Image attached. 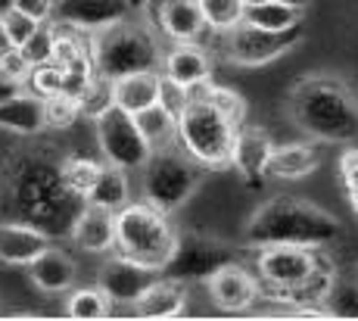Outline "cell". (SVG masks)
Segmentation results:
<instances>
[{
    "mask_svg": "<svg viewBox=\"0 0 358 321\" xmlns=\"http://www.w3.org/2000/svg\"><path fill=\"white\" fill-rule=\"evenodd\" d=\"M287 113L306 138L318 143L358 141V91L343 75H302L287 94Z\"/></svg>",
    "mask_w": 358,
    "mask_h": 321,
    "instance_id": "obj_1",
    "label": "cell"
},
{
    "mask_svg": "<svg viewBox=\"0 0 358 321\" xmlns=\"http://www.w3.org/2000/svg\"><path fill=\"white\" fill-rule=\"evenodd\" d=\"M6 197L16 222H29L50 237L69 234L81 209V200L69 194L59 178V159H47L44 153H29L13 162L6 172Z\"/></svg>",
    "mask_w": 358,
    "mask_h": 321,
    "instance_id": "obj_2",
    "label": "cell"
},
{
    "mask_svg": "<svg viewBox=\"0 0 358 321\" xmlns=\"http://www.w3.org/2000/svg\"><path fill=\"white\" fill-rule=\"evenodd\" d=\"M346 234L343 222L327 209L315 206L299 197H274L262 203L243 228L246 243L268 247V243H293V247L327 250Z\"/></svg>",
    "mask_w": 358,
    "mask_h": 321,
    "instance_id": "obj_3",
    "label": "cell"
},
{
    "mask_svg": "<svg viewBox=\"0 0 358 321\" xmlns=\"http://www.w3.org/2000/svg\"><path fill=\"white\" fill-rule=\"evenodd\" d=\"M91 63L94 72L115 81L131 72L159 69L162 63V41L159 31L141 19H119L106 29L91 35Z\"/></svg>",
    "mask_w": 358,
    "mask_h": 321,
    "instance_id": "obj_4",
    "label": "cell"
},
{
    "mask_svg": "<svg viewBox=\"0 0 358 321\" xmlns=\"http://www.w3.org/2000/svg\"><path fill=\"white\" fill-rule=\"evenodd\" d=\"M237 131V122L196 91H190V104L178 113V147L206 172L231 169Z\"/></svg>",
    "mask_w": 358,
    "mask_h": 321,
    "instance_id": "obj_5",
    "label": "cell"
},
{
    "mask_svg": "<svg viewBox=\"0 0 358 321\" xmlns=\"http://www.w3.org/2000/svg\"><path fill=\"white\" fill-rule=\"evenodd\" d=\"M178 247V228L171 215L159 213L147 200H131L115 213V243L113 252L143 265L150 271H165Z\"/></svg>",
    "mask_w": 358,
    "mask_h": 321,
    "instance_id": "obj_6",
    "label": "cell"
},
{
    "mask_svg": "<svg viewBox=\"0 0 358 321\" xmlns=\"http://www.w3.org/2000/svg\"><path fill=\"white\" fill-rule=\"evenodd\" d=\"M203 175L206 169H199L178 143L169 150H156L141 166V200L171 215L187 206V200L203 184Z\"/></svg>",
    "mask_w": 358,
    "mask_h": 321,
    "instance_id": "obj_7",
    "label": "cell"
},
{
    "mask_svg": "<svg viewBox=\"0 0 358 321\" xmlns=\"http://www.w3.org/2000/svg\"><path fill=\"white\" fill-rule=\"evenodd\" d=\"M302 35H306V22L284 29V31H268V29H256V25L240 22L218 38H222V57L231 66L252 69V66H268L274 59L287 57L293 47H299Z\"/></svg>",
    "mask_w": 358,
    "mask_h": 321,
    "instance_id": "obj_8",
    "label": "cell"
},
{
    "mask_svg": "<svg viewBox=\"0 0 358 321\" xmlns=\"http://www.w3.org/2000/svg\"><path fill=\"white\" fill-rule=\"evenodd\" d=\"M94 128H97V147L103 162L109 166L128 169V172H141V166L150 159L153 150L147 147L141 128H137L134 115L125 113L119 106H109L94 119Z\"/></svg>",
    "mask_w": 358,
    "mask_h": 321,
    "instance_id": "obj_9",
    "label": "cell"
},
{
    "mask_svg": "<svg viewBox=\"0 0 358 321\" xmlns=\"http://www.w3.org/2000/svg\"><path fill=\"white\" fill-rule=\"evenodd\" d=\"M228 262H240V250L218 241L203 231H178V247L171 252L162 275L181 278V281H206L212 271Z\"/></svg>",
    "mask_w": 358,
    "mask_h": 321,
    "instance_id": "obj_10",
    "label": "cell"
},
{
    "mask_svg": "<svg viewBox=\"0 0 358 321\" xmlns=\"http://www.w3.org/2000/svg\"><path fill=\"white\" fill-rule=\"evenodd\" d=\"M209 299L224 312H246L259 303V278L243 262H228L206 278Z\"/></svg>",
    "mask_w": 358,
    "mask_h": 321,
    "instance_id": "obj_11",
    "label": "cell"
},
{
    "mask_svg": "<svg viewBox=\"0 0 358 321\" xmlns=\"http://www.w3.org/2000/svg\"><path fill=\"white\" fill-rule=\"evenodd\" d=\"M156 275H159V271H150V269H143V265L119 256V252H113V256L100 265L97 287L106 293L113 306H134V299L147 290V284L153 281Z\"/></svg>",
    "mask_w": 358,
    "mask_h": 321,
    "instance_id": "obj_12",
    "label": "cell"
},
{
    "mask_svg": "<svg viewBox=\"0 0 358 321\" xmlns=\"http://www.w3.org/2000/svg\"><path fill=\"white\" fill-rule=\"evenodd\" d=\"M131 13H134V0H57L53 6L57 22L75 25L87 35L119 22V19H128Z\"/></svg>",
    "mask_w": 358,
    "mask_h": 321,
    "instance_id": "obj_13",
    "label": "cell"
},
{
    "mask_svg": "<svg viewBox=\"0 0 358 321\" xmlns=\"http://www.w3.org/2000/svg\"><path fill=\"white\" fill-rule=\"evenodd\" d=\"M150 25L171 44H199L209 31L196 0H165L156 10H150Z\"/></svg>",
    "mask_w": 358,
    "mask_h": 321,
    "instance_id": "obj_14",
    "label": "cell"
},
{
    "mask_svg": "<svg viewBox=\"0 0 358 321\" xmlns=\"http://www.w3.org/2000/svg\"><path fill=\"white\" fill-rule=\"evenodd\" d=\"M69 237L81 252H91V256H106L113 252L115 243V213L94 203H81V209L72 218V228Z\"/></svg>",
    "mask_w": 358,
    "mask_h": 321,
    "instance_id": "obj_15",
    "label": "cell"
},
{
    "mask_svg": "<svg viewBox=\"0 0 358 321\" xmlns=\"http://www.w3.org/2000/svg\"><path fill=\"white\" fill-rule=\"evenodd\" d=\"M187 299H190L187 281L162 275L159 271V275L147 284V290L134 299L131 309H134L141 318H178V315H184V309H187Z\"/></svg>",
    "mask_w": 358,
    "mask_h": 321,
    "instance_id": "obj_16",
    "label": "cell"
},
{
    "mask_svg": "<svg viewBox=\"0 0 358 321\" xmlns=\"http://www.w3.org/2000/svg\"><path fill=\"white\" fill-rule=\"evenodd\" d=\"M53 243L50 234H44L41 228H34L29 222H0V265L10 269H25L29 262L41 256Z\"/></svg>",
    "mask_w": 358,
    "mask_h": 321,
    "instance_id": "obj_17",
    "label": "cell"
},
{
    "mask_svg": "<svg viewBox=\"0 0 358 321\" xmlns=\"http://www.w3.org/2000/svg\"><path fill=\"white\" fill-rule=\"evenodd\" d=\"M274 141L268 128H259V125H240L237 131V143H234V162L231 166L243 175L246 184L259 187L262 178H265V166L271 159V150H274Z\"/></svg>",
    "mask_w": 358,
    "mask_h": 321,
    "instance_id": "obj_18",
    "label": "cell"
},
{
    "mask_svg": "<svg viewBox=\"0 0 358 321\" xmlns=\"http://www.w3.org/2000/svg\"><path fill=\"white\" fill-rule=\"evenodd\" d=\"M212 69H215V59L199 44H171L169 50H162L159 72L184 87H196L203 81H209Z\"/></svg>",
    "mask_w": 358,
    "mask_h": 321,
    "instance_id": "obj_19",
    "label": "cell"
},
{
    "mask_svg": "<svg viewBox=\"0 0 358 321\" xmlns=\"http://www.w3.org/2000/svg\"><path fill=\"white\" fill-rule=\"evenodd\" d=\"M25 269H29V281L38 287L41 293H50V297L69 293L75 287V278H78L75 259L69 256L63 247H53V243L41 252L34 262L25 265Z\"/></svg>",
    "mask_w": 358,
    "mask_h": 321,
    "instance_id": "obj_20",
    "label": "cell"
},
{
    "mask_svg": "<svg viewBox=\"0 0 358 321\" xmlns=\"http://www.w3.org/2000/svg\"><path fill=\"white\" fill-rule=\"evenodd\" d=\"M318 166H321V147L315 141L274 143L265 175L278 181H299V178H308L312 172H318Z\"/></svg>",
    "mask_w": 358,
    "mask_h": 321,
    "instance_id": "obj_21",
    "label": "cell"
},
{
    "mask_svg": "<svg viewBox=\"0 0 358 321\" xmlns=\"http://www.w3.org/2000/svg\"><path fill=\"white\" fill-rule=\"evenodd\" d=\"M0 131L19 134V138H34L47 131L44 125V100L34 97L31 91H22L16 97L0 104Z\"/></svg>",
    "mask_w": 358,
    "mask_h": 321,
    "instance_id": "obj_22",
    "label": "cell"
},
{
    "mask_svg": "<svg viewBox=\"0 0 358 321\" xmlns=\"http://www.w3.org/2000/svg\"><path fill=\"white\" fill-rule=\"evenodd\" d=\"M156 97H159V69L131 72L113 81V104L131 115L153 106Z\"/></svg>",
    "mask_w": 358,
    "mask_h": 321,
    "instance_id": "obj_23",
    "label": "cell"
},
{
    "mask_svg": "<svg viewBox=\"0 0 358 321\" xmlns=\"http://www.w3.org/2000/svg\"><path fill=\"white\" fill-rule=\"evenodd\" d=\"M85 203L103 206V209H109V213H119L125 203H131V172L128 169L103 162L97 181H94V187H91V194H87Z\"/></svg>",
    "mask_w": 358,
    "mask_h": 321,
    "instance_id": "obj_24",
    "label": "cell"
},
{
    "mask_svg": "<svg viewBox=\"0 0 358 321\" xmlns=\"http://www.w3.org/2000/svg\"><path fill=\"white\" fill-rule=\"evenodd\" d=\"M134 122L153 153L156 150H169L178 143V115H171L165 106L153 104V106L141 109V113H134Z\"/></svg>",
    "mask_w": 358,
    "mask_h": 321,
    "instance_id": "obj_25",
    "label": "cell"
},
{
    "mask_svg": "<svg viewBox=\"0 0 358 321\" xmlns=\"http://www.w3.org/2000/svg\"><path fill=\"white\" fill-rule=\"evenodd\" d=\"M243 22L256 25V29H268V31H284V29L306 22V10L293 3H246Z\"/></svg>",
    "mask_w": 358,
    "mask_h": 321,
    "instance_id": "obj_26",
    "label": "cell"
},
{
    "mask_svg": "<svg viewBox=\"0 0 358 321\" xmlns=\"http://www.w3.org/2000/svg\"><path fill=\"white\" fill-rule=\"evenodd\" d=\"M100 166L103 162L91 159V156H66V159H59V178H63L69 194L85 203L94 181H97V175H100Z\"/></svg>",
    "mask_w": 358,
    "mask_h": 321,
    "instance_id": "obj_27",
    "label": "cell"
},
{
    "mask_svg": "<svg viewBox=\"0 0 358 321\" xmlns=\"http://www.w3.org/2000/svg\"><path fill=\"white\" fill-rule=\"evenodd\" d=\"M321 309L336 318H358V281L336 271L334 281L327 284V293L321 299Z\"/></svg>",
    "mask_w": 358,
    "mask_h": 321,
    "instance_id": "obj_28",
    "label": "cell"
},
{
    "mask_svg": "<svg viewBox=\"0 0 358 321\" xmlns=\"http://www.w3.org/2000/svg\"><path fill=\"white\" fill-rule=\"evenodd\" d=\"M66 315L78 318V321L109 318L113 315V303H109V297L100 290L97 284L94 287H78V290H72L69 293V299H66Z\"/></svg>",
    "mask_w": 358,
    "mask_h": 321,
    "instance_id": "obj_29",
    "label": "cell"
},
{
    "mask_svg": "<svg viewBox=\"0 0 358 321\" xmlns=\"http://www.w3.org/2000/svg\"><path fill=\"white\" fill-rule=\"evenodd\" d=\"M203 22L212 35H224L228 29L243 22V0H196Z\"/></svg>",
    "mask_w": 358,
    "mask_h": 321,
    "instance_id": "obj_30",
    "label": "cell"
},
{
    "mask_svg": "<svg viewBox=\"0 0 358 321\" xmlns=\"http://www.w3.org/2000/svg\"><path fill=\"white\" fill-rule=\"evenodd\" d=\"M190 91H196L199 97H206L209 104H215L224 115H231V119L237 122V125H243V122H246V100L240 97V94L234 91V87L212 85V78H209V81H203V85L190 87Z\"/></svg>",
    "mask_w": 358,
    "mask_h": 321,
    "instance_id": "obj_31",
    "label": "cell"
},
{
    "mask_svg": "<svg viewBox=\"0 0 358 321\" xmlns=\"http://www.w3.org/2000/svg\"><path fill=\"white\" fill-rule=\"evenodd\" d=\"M78 119H81V106L78 97H72V94H53V97L44 100V125L53 128V131H66Z\"/></svg>",
    "mask_w": 358,
    "mask_h": 321,
    "instance_id": "obj_32",
    "label": "cell"
},
{
    "mask_svg": "<svg viewBox=\"0 0 358 321\" xmlns=\"http://www.w3.org/2000/svg\"><path fill=\"white\" fill-rule=\"evenodd\" d=\"M78 106H81V119H97L103 109L113 106V81L94 72L91 81L85 85V91L78 94Z\"/></svg>",
    "mask_w": 358,
    "mask_h": 321,
    "instance_id": "obj_33",
    "label": "cell"
},
{
    "mask_svg": "<svg viewBox=\"0 0 358 321\" xmlns=\"http://www.w3.org/2000/svg\"><path fill=\"white\" fill-rule=\"evenodd\" d=\"M63 69H59L57 63H38V66H31V72H29V78H25V91H31L34 97H41V100H47V97H53V94H63Z\"/></svg>",
    "mask_w": 358,
    "mask_h": 321,
    "instance_id": "obj_34",
    "label": "cell"
},
{
    "mask_svg": "<svg viewBox=\"0 0 358 321\" xmlns=\"http://www.w3.org/2000/svg\"><path fill=\"white\" fill-rule=\"evenodd\" d=\"M38 25H44V22H38V19L13 10V6H0V31H3L13 47H22L25 41L38 31Z\"/></svg>",
    "mask_w": 358,
    "mask_h": 321,
    "instance_id": "obj_35",
    "label": "cell"
},
{
    "mask_svg": "<svg viewBox=\"0 0 358 321\" xmlns=\"http://www.w3.org/2000/svg\"><path fill=\"white\" fill-rule=\"evenodd\" d=\"M156 104L165 106L171 115H178L184 106L190 104V87H184V85H178V81H171V78H165V75L159 72V97H156Z\"/></svg>",
    "mask_w": 358,
    "mask_h": 321,
    "instance_id": "obj_36",
    "label": "cell"
},
{
    "mask_svg": "<svg viewBox=\"0 0 358 321\" xmlns=\"http://www.w3.org/2000/svg\"><path fill=\"white\" fill-rule=\"evenodd\" d=\"M50 44H53V31H50V22H44V25H38V31H34L19 50L25 53V59H29L31 66H38V63L50 59Z\"/></svg>",
    "mask_w": 358,
    "mask_h": 321,
    "instance_id": "obj_37",
    "label": "cell"
},
{
    "mask_svg": "<svg viewBox=\"0 0 358 321\" xmlns=\"http://www.w3.org/2000/svg\"><path fill=\"white\" fill-rule=\"evenodd\" d=\"M340 178L346 184V197L352 203V213L358 215V147H349L340 156Z\"/></svg>",
    "mask_w": 358,
    "mask_h": 321,
    "instance_id": "obj_38",
    "label": "cell"
},
{
    "mask_svg": "<svg viewBox=\"0 0 358 321\" xmlns=\"http://www.w3.org/2000/svg\"><path fill=\"white\" fill-rule=\"evenodd\" d=\"M3 6H13V10H19V13H25V16L38 19V22H50L57 0H6Z\"/></svg>",
    "mask_w": 358,
    "mask_h": 321,
    "instance_id": "obj_39",
    "label": "cell"
},
{
    "mask_svg": "<svg viewBox=\"0 0 358 321\" xmlns=\"http://www.w3.org/2000/svg\"><path fill=\"white\" fill-rule=\"evenodd\" d=\"M0 69L25 85V78H29V72H31V63L25 59V53L19 50V47H10V50L3 53V59H0Z\"/></svg>",
    "mask_w": 358,
    "mask_h": 321,
    "instance_id": "obj_40",
    "label": "cell"
},
{
    "mask_svg": "<svg viewBox=\"0 0 358 321\" xmlns=\"http://www.w3.org/2000/svg\"><path fill=\"white\" fill-rule=\"evenodd\" d=\"M22 91H25L22 81H16L13 75H6L3 69H0V104L10 100V97H16V94H22Z\"/></svg>",
    "mask_w": 358,
    "mask_h": 321,
    "instance_id": "obj_41",
    "label": "cell"
},
{
    "mask_svg": "<svg viewBox=\"0 0 358 321\" xmlns=\"http://www.w3.org/2000/svg\"><path fill=\"white\" fill-rule=\"evenodd\" d=\"M243 3H293V6L308 10V3H312V0H243Z\"/></svg>",
    "mask_w": 358,
    "mask_h": 321,
    "instance_id": "obj_42",
    "label": "cell"
},
{
    "mask_svg": "<svg viewBox=\"0 0 358 321\" xmlns=\"http://www.w3.org/2000/svg\"><path fill=\"white\" fill-rule=\"evenodd\" d=\"M10 47H13V44H10V41H6V35H3V31H0V59H3V53L10 50Z\"/></svg>",
    "mask_w": 358,
    "mask_h": 321,
    "instance_id": "obj_43",
    "label": "cell"
},
{
    "mask_svg": "<svg viewBox=\"0 0 358 321\" xmlns=\"http://www.w3.org/2000/svg\"><path fill=\"white\" fill-rule=\"evenodd\" d=\"M159 3H165V0H143V6H147V10H156Z\"/></svg>",
    "mask_w": 358,
    "mask_h": 321,
    "instance_id": "obj_44",
    "label": "cell"
}]
</instances>
